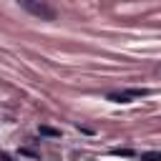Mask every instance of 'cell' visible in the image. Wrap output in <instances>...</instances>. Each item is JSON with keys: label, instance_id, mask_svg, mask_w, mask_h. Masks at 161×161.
Instances as JSON below:
<instances>
[{"label": "cell", "instance_id": "cell-3", "mask_svg": "<svg viewBox=\"0 0 161 161\" xmlns=\"http://www.w3.org/2000/svg\"><path fill=\"white\" fill-rule=\"evenodd\" d=\"M38 133H40V136H50V138H58V136H60V131H58V128H50V126H40Z\"/></svg>", "mask_w": 161, "mask_h": 161}, {"label": "cell", "instance_id": "cell-6", "mask_svg": "<svg viewBox=\"0 0 161 161\" xmlns=\"http://www.w3.org/2000/svg\"><path fill=\"white\" fill-rule=\"evenodd\" d=\"M0 161H15L10 153H5V151H0Z\"/></svg>", "mask_w": 161, "mask_h": 161}, {"label": "cell", "instance_id": "cell-1", "mask_svg": "<svg viewBox=\"0 0 161 161\" xmlns=\"http://www.w3.org/2000/svg\"><path fill=\"white\" fill-rule=\"evenodd\" d=\"M18 5L20 8H25L30 15H35V18H40V20H55V10L50 8V5H45L43 0H18Z\"/></svg>", "mask_w": 161, "mask_h": 161}, {"label": "cell", "instance_id": "cell-5", "mask_svg": "<svg viewBox=\"0 0 161 161\" xmlns=\"http://www.w3.org/2000/svg\"><path fill=\"white\" fill-rule=\"evenodd\" d=\"M111 153H113V156H133L131 148H111Z\"/></svg>", "mask_w": 161, "mask_h": 161}, {"label": "cell", "instance_id": "cell-4", "mask_svg": "<svg viewBox=\"0 0 161 161\" xmlns=\"http://www.w3.org/2000/svg\"><path fill=\"white\" fill-rule=\"evenodd\" d=\"M141 161H161V151H146L141 153Z\"/></svg>", "mask_w": 161, "mask_h": 161}, {"label": "cell", "instance_id": "cell-2", "mask_svg": "<svg viewBox=\"0 0 161 161\" xmlns=\"http://www.w3.org/2000/svg\"><path fill=\"white\" fill-rule=\"evenodd\" d=\"M148 93H151L148 88H128V91L108 93V101H113V103H128V101H133V98H143V96H148Z\"/></svg>", "mask_w": 161, "mask_h": 161}]
</instances>
